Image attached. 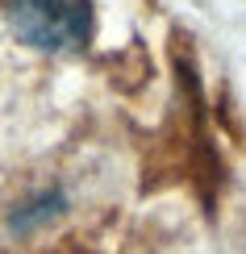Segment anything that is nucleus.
Returning <instances> with one entry per match:
<instances>
[{
  "label": "nucleus",
  "instance_id": "2",
  "mask_svg": "<svg viewBox=\"0 0 246 254\" xmlns=\"http://www.w3.org/2000/svg\"><path fill=\"white\" fill-rule=\"evenodd\" d=\"M59 213H63V192H42V196H34L29 204H21L13 213V229L25 234V229H34V225H42V221H50Z\"/></svg>",
  "mask_w": 246,
  "mask_h": 254
},
{
  "label": "nucleus",
  "instance_id": "1",
  "mask_svg": "<svg viewBox=\"0 0 246 254\" xmlns=\"http://www.w3.org/2000/svg\"><path fill=\"white\" fill-rule=\"evenodd\" d=\"M8 29L34 50H76L92 38V0H8Z\"/></svg>",
  "mask_w": 246,
  "mask_h": 254
}]
</instances>
